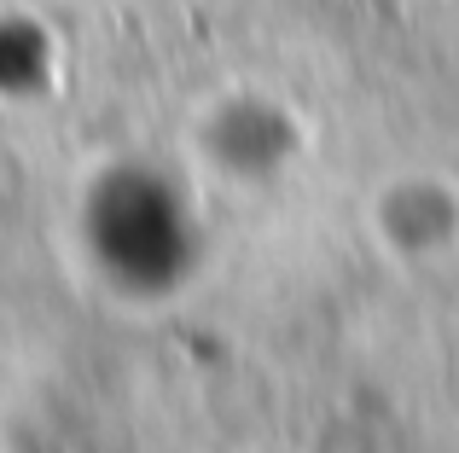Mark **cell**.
I'll return each instance as SVG.
<instances>
[{"mask_svg":"<svg viewBox=\"0 0 459 453\" xmlns=\"http://www.w3.org/2000/svg\"><path fill=\"white\" fill-rule=\"evenodd\" d=\"M53 81V47L47 30L30 18H0V93L6 99H30Z\"/></svg>","mask_w":459,"mask_h":453,"instance_id":"277c9868","label":"cell"},{"mask_svg":"<svg viewBox=\"0 0 459 453\" xmlns=\"http://www.w3.org/2000/svg\"><path fill=\"white\" fill-rule=\"evenodd\" d=\"M58 6H70V12H100V6H111V0H58Z\"/></svg>","mask_w":459,"mask_h":453,"instance_id":"5b68a950","label":"cell"},{"mask_svg":"<svg viewBox=\"0 0 459 453\" xmlns=\"http://www.w3.org/2000/svg\"><path fill=\"white\" fill-rule=\"evenodd\" d=\"M198 151L215 175L262 186L285 175L303 151V123L268 93H221L198 116Z\"/></svg>","mask_w":459,"mask_h":453,"instance_id":"7a4b0ae2","label":"cell"},{"mask_svg":"<svg viewBox=\"0 0 459 453\" xmlns=\"http://www.w3.org/2000/svg\"><path fill=\"white\" fill-rule=\"evenodd\" d=\"M367 233L384 256L442 261L459 250V181L442 169H402L367 198Z\"/></svg>","mask_w":459,"mask_h":453,"instance_id":"3957f363","label":"cell"},{"mask_svg":"<svg viewBox=\"0 0 459 453\" xmlns=\"http://www.w3.org/2000/svg\"><path fill=\"white\" fill-rule=\"evenodd\" d=\"M82 244L100 279H111L123 296H169L192 279L204 233L180 181L152 163H117L88 186Z\"/></svg>","mask_w":459,"mask_h":453,"instance_id":"6da1fadb","label":"cell"}]
</instances>
